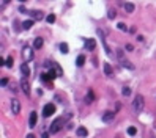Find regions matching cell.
<instances>
[{"instance_id": "1", "label": "cell", "mask_w": 156, "mask_h": 138, "mask_svg": "<svg viewBox=\"0 0 156 138\" xmlns=\"http://www.w3.org/2000/svg\"><path fill=\"white\" fill-rule=\"evenodd\" d=\"M71 116H73L71 113H65V115H62V116H58V118L51 124L49 132H51V133H57V132H60L63 126H68V121L71 119Z\"/></svg>"}, {"instance_id": "2", "label": "cell", "mask_w": 156, "mask_h": 138, "mask_svg": "<svg viewBox=\"0 0 156 138\" xmlns=\"http://www.w3.org/2000/svg\"><path fill=\"white\" fill-rule=\"evenodd\" d=\"M145 108V99L142 94H136V97H134V101H132V110H134V113L136 115H140L142 111H144Z\"/></svg>"}, {"instance_id": "3", "label": "cell", "mask_w": 156, "mask_h": 138, "mask_svg": "<svg viewBox=\"0 0 156 138\" xmlns=\"http://www.w3.org/2000/svg\"><path fill=\"white\" fill-rule=\"evenodd\" d=\"M96 33H98V36H99V39H101V42H103V46H104V52H106L109 57H112V50H110V47L107 46V42H106V34H104V32L101 28H98L96 30Z\"/></svg>"}, {"instance_id": "4", "label": "cell", "mask_w": 156, "mask_h": 138, "mask_svg": "<svg viewBox=\"0 0 156 138\" xmlns=\"http://www.w3.org/2000/svg\"><path fill=\"white\" fill-rule=\"evenodd\" d=\"M22 57H24V61H32L33 57H35V53H33V49L30 46H24V49H22Z\"/></svg>"}, {"instance_id": "5", "label": "cell", "mask_w": 156, "mask_h": 138, "mask_svg": "<svg viewBox=\"0 0 156 138\" xmlns=\"http://www.w3.org/2000/svg\"><path fill=\"white\" fill-rule=\"evenodd\" d=\"M55 113V105L54 104H46L44 107H43V116L44 118H49V116H52Z\"/></svg>"}, {"instance_id": "6", "label": "cell", "mask_w": 156, "mask_h": 138, "mask_svg": "<svg viewBox=\"0 0 156 138\" xmlns=\"http://www.w3.org/2000/svg\"><path fill=\"white\" fill-rule=\"evenodd\" d=\"M21 89H22V91H24V94H25V96H30V83H28V80H27V77H24V79L22 80H21Z\"/></svg>"}, {"instance_id": "7", "label": "cell", "mask_w": 156, "mask_h": 138, "mask_svg": "<svg viewBox=\"0 0 156 138\" xmlns=\"http://www.w3.org/2000/svg\"><path fill=\"white\" fill-rule=\"evenodd\" d=\"M84 44H85V50H88V52H93L96 49V42H95V39H92V38H85Z\"/></svg>"}, {"instance_id": "8", "label": "cell", "mask_w": 156, "mask_h": 138, "mask_svg": "<svg viewBox=\"0 0 156 138\" xmlns=\"http://www.w3.org/2000/svg\"><path fill=\"white\" fill-rule=\"evenodd\" d=\"M28 14L32 16V19H35V20H43V19H44V13H43V11H40V10L28 11Z\"/></svg>"}, {"instance_id": "9", "label": "cell", "mask_w": 156, "mask_h": 138, "mask_svg": "<svg viewBox=\"0 0 156 138\" xmlns=\"http://www.w3.org/2000/svg\"><path fill=\"white\" fill-rule=\"evenodd\" d=\"M11 111L14 115H17L21 111V104H19V101L17 99H11Z\"/></svg>"}, {"instance_id": "10", "label": "cell", "mask_w": 156, "mask_h": 138, "mask_svg": "<svg viewBox=\"0 0 156 138\" xmlns=\"http://www.w3.org/2000/svg\"><path fill=\"white\" fill-rule=\"evenodd\" d=\"M93 101H95V93H93V89H88L87 94H85V97H84V102L87 104V105H90Z\"/></svg>"}, {"instance_id": "11", "label": "cell", "mask_w": 156, "mask_h": 138, "mask_svg": "<svg viewBox=\"0 0 156 138\" xmlns=\"http://www.w3.org/2000/svg\"><path fill=\"white\" fill-rule=\"evenodd\" d=\"M120 64H121V66H123V68H126V69H129V71H132V69H134V64L131 63V61H129V60H126V58H120Z\"/></svg>"}, {"instance_id": "12", "label": "cell", "mask_w": 156, "mask_h": 138, "mask_svg": "<svg viewBox=\"0 0 156 138\" xmlns=\"http://www.w3.org/2000/svg\"><path fill=\"white\" fill-rule=\"evenodd\" d=\"M114 118H115V111H106V113L103 115V121H104V122H110Z\"/></svg>"}, {"instance_id": "13", "label": "cell", "mask_w": 156, "mask_h": 138, "mask_svg": "<svg viewBox=\"0 0 156 138\" xmlns=\"http://www.w3.org/2000/svg\"><path fill=\"white\" fill-rule=\"evenodd\" d=\"M36 119H38L36 113L32 111V113H30V118H28V126H30V127H35V126H36Z\"/></svg>"}, {"instance_id": "14", "label": "cell", "mask_w": 156, "mask_h": 138, "mask_svg": "<svg viewBox=\"0 0 156 138\" xmlns=\"http://www.w3.org/2000/svg\"><path fill=\"white\" fill-rule=\"evenodd\" d=\"M21 72H22L24 77H28V75H30V69H28V64H27V63H22V64H21Z\"/></svg>"}, {"instance_id": "15", "label": "cell", "mask_w": 156, "mask_h": 138, "mask_svg": "<svg viewBox=\"0 0 156 138\" xmlns=\"http://www.w3.org/2000/svg\"><path fill=\"white\" fill-rule=\"evenodd\" d=\"M104 74H106L107 77H112V75H114V69H112V66H110L109 63L104 64Z\"/></svg>"}, {"instance_id": "16", "label": "cell", "mask_w": 156, "mask_h": 138, "mask_svg": "<svg viewBox=\"0 0 156 138\" xmlns=\"http://www.w3.org/2000/svg\"><path fill=\"white\" fill-rule=\"evenodd\" d=\"M43 44H44V39H43V38H35V41H33V49H41Z\"/></svg>"}, {"instance_id": "17", "label": "cell", "mask_w": 156, "mask_h": 138, "mask_svg": "<svg viewBox=\"0 0 156 138\" xmlns=\"http://www.w3.org/2000/svg\"><path fill=\"white\" fill-rule=\"evenodd\" d=\"M51 68L54 69L55 72H57V75H58V77H62V75H63V69L60 68V64H57V63H52V64H51Z\"/></svg>"}, {"instance_id": "18", "label": "cell", "mask_w": 156, "mask_h": 138, "mask_svg": "<svg viewBox=\"0 0 156 138\" xmlns=\"http://www.w3.org/2000/svg\"><path fill=\"white\" fill-rule=\"evenodd\" d=\"M33 24H35V19L24 20V22H22V28H24V30H30V28L33 27Z\"/></svg>"}, {"instance_id": "19", "label": "cell", "mask_w": 156, "mask_h": 138, "mask_svg": "<svg viewBox=\"0 0 156 138\" xmlns=\"http://www.w3.org/2000/svg\"><path fill=\"white\" fill-rule=\"evenodd\" d=\"M123 8H125V11L128 13H132L134 10H136V6H134V3H129V2H126V3H123Z\"/></svg>"}, {"instance_id": "20", "label": "cell", "mask_w": 156, "mask_h": 138, "mask_svg": "<svg viewBox=\"0 0 156 138\" xmlns=\"http://www.w3.org/2000/svg\"><path fill=\"white\" fill-rule=\"evenodd\" d=\"M84 63H85V57H84V55H79V57L76 58V66L82 68V66H84Z\"/></svg>"}, {"instance_id": "21", "label": "cell", "mask_w": 156, "mask_h": 138, "mask_svg": "<svg viewBox=\"0 0 156 138\" xmlns=\"http://www.w3.org/2000/svg\"><path fill=\"white\" fill-rule=\"evenodd\" d=\"M76 133H77V137H87V135H88V130H87L85 127H79L76 130Z\"/></svg>"}, {"instance_id": "22", "label": "cell", "mask_w": 156, "mask_h": 138, "mask_svg": "<svg viewBox=\"0 0 156 138\" xmlns=\"http://www.w3.org/2000/svg\"><path fill=\"white\" fill-rule=\"evenodd\" d=\"M58 49H60V52H62V53H68V52H69V47H68L66 42H60Z\"/></svg>"}, {"instance_id": "23", "label": "cell", "mask_w": 156, "mask_h": 138, "mask_svg": "<svg viewBox=\"0 0 156 138\" xmlns=\"http://www.w3.org/2000/svg\"><path fill=\"white\" fill-rule=\"evenodd\" d=\"M115 16H117V11L114 8H110V10L107 11V17H109V19H115Z\"/></svg>"}, {"instance_id": "24", "label": "cell", "mask_w": 156, "mask_h": 138, "mask_svg": "<svg viewBox=\"0 0 156 138\" xmlns=\"http://www.w3.org/2000/svg\"><path fill=\"white\" fill-rule=\"evenodd\" d=\"M121 93H123V96H131V88L129 86H123V89H121Z\"/></svg>"}, {"instance_id": "25", "label": "cell", "mask_w": 156, "mask_h": 138, "mask_svg": "<svg viewBox=\"0 0 156 138\" xmlns=\"http://www.w3.org/2000/svg\"><path fill=\"white\" fill-rule=\"evenodd\" d=\"M41 80L43 82H49V80H52V75L49 74V72H44V74L41 75Z\"/></svg>"}, {"instance_id": "26", "label": "cell", "mask_w": 156, "mask_h": 138, "mask_svg": "<svg viewBox=\"0 0 156 138\" xmlns=\"http://www.w3.org/2000/svg\"><path fill=\"white\" fill-rule=\"evenodd\" d=\"M46 22L54 24V22H55V14H47V16H46Z\"/></svg>"}, {"instance_id": "27", "label": "cell", "mask_w": 156, "mask_h": 138, "mask_svg": "<svg viewBox=\"0 0 156 138\" xmlns=\"http://www.w3.org/2000/svg\"><path fill=\"white\" fill-rule=\"evenodd\" d=\"M117 28H118V30H121V32H126V30H128L126 24H123V22H118V24H117Z\"/></svg>"}, {"instance_id": "28", "label": "cell", "mask_w": 156, "mask_h": 138, "mask_svg": "<svg viewBox=\"0 0 156 138\" xmlns=\"http://www.w3.org/2000/svg\"><path fill=\"white\" fill-rule=\"evenodd\" d=\"M128 135H131V137H134V135H136V133H137V129L136 127H128Z\"/></svg>"}, {"instance_id": "29", "label": "cell", "mask_w": 156, "mask_h": 138, "mask_svg": "<svg viewBox=\"0 0 156 138\" xmlns=\"http://www.w3.org/2000/svg\"><path fill=\"white\" fill-rule=\"evenodd\" d=\"M6 66L8 68H13V57H8L6 58Z\"/></svg>"}, {"instance_id": "30", "label": "cell", "mask_w": 156, "mask_h": 138, "mask_svg": "<svg viewBox=\"0 0 156 138\" xmlns=\"http://www.w3.org/2000/svg\"><path fill=\"white\" fill-rule=\"evenodd\" d=\"M0 85H2V88H6V85H8V79H5V77H3L2 82H0Z\"/></svg>"}, {"instance_id": "31", "label": "cell", "mask_w": 156, "mask_h": 138, "mask_svg": "<svg viewBox=\"0 0 156 138\" xmlns=\"http://www.w3.org/2000/svg\"><path fill=\"white\" fill-rule=\"evenodd\" d=\"M11 91H13V93L17 91V85H16V83H11Z\"/></svg>"}, {"instance_id": "32", "label": "cell", "mask_w": 156, "mask_h": 138, "mask_svg": "<svg viewBox=\"0 0 156 138\" xmlns=\"http://www.w3.org/2000/svg\"><path fill=\"white\" fill-rule=\"evenodd\" d=\"M126 50H128V52H132V50H134L132 44H126Z\"/></svg>"}, {"instance_id": "33", "label": "cell", "mask_w": 156, "mask_h": 138, "mask_svg": "<svg viewBox=\"0 0 156 138\" xmlns=\"http://www.w3.org/2000/svg\"><path fill=\"white\" fill-rule=\"evenodd\" d=\"M41 138H49V133H46V132H43V133H41Z\"/></svg>"}, {"instance_id": "34", "label": "cell", "mask_w": 156, "mask_h": 138, "mask_svg": "<svg viewBox=\"0 0 156 138\" xmlns=\"http://www.w3.org/2000/svg\"><path fill=\"white\" fill-rule=\"evenodd\" d=\"M25 138H36V137H35V135H33V133H30V135H27V137H25Z\"/></svg>"}, {"instance_id": "35", "label": "cell", "mask_w": 156, "mask_h": 138, "mask_svg": "<svg viewBox=\"0 0 156 138\" xmlns=\"http://www.w3.org/2000/svg\"><path fill=\"white\" fill-rule=\"evenodd\" d=\"M10 0H2V5H5V3H8Z\"/></svg>"}, {"instance_id": "36", "label": "cell", "mask_w": 156, "mask_h": 138, "mask_svg": "<svg viewBox=\"0 0 156 138\" xmlns=\"http://www.w3.org/2000/svg\"><path fill=\"white\" fill-rule=\"evenodd\" d=\"M19 2H21V3H25V2H27V0H19Z\"/></svg>"}]
</instances>
